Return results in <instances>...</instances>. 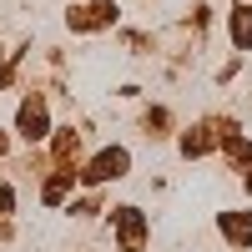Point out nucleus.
<instances>
[{
  "label": "nucleus",
  "mask_w": 252,
  "mask_h": 252,
  "mask_svg": "<svg viewBox=\"0 0 252 252\" xmlns=\"http://www.w3.org/2000/svg\"><path fill=\"white\" fill-rule=\"evenodd\" d=\"M232 31H237L242 46H252V10H237V15H232Z\"/></svg>",
  "instance_id": "20e7f679"
},
{
  "label": "nucleus",
  "mask_w": 252,
  "mask_h": 252,
  "mask_svg": "<svg viewBox=\"0 0 252 252\" xmlns=\"http://www.w3.org/2000/svg\"><path fill=\"white\" fill-rule=\"evenodd\" d=\"M111 177H126V152L116 146V152H101L96 166H91V182H111Z\"/></svg>",
  "instance_id": "f257e3e1"
},
{
  "label": "nucleus",
  "mask_w": 252,
  "mask_h": 252,
  "mask_svg": "<svg viewBox=\"0 0 252 252\" xmlns=\"http://www.w3.org/2000/svg\"><path fill=\"white\" fill-rule=\"evenodd\" d=\"M40 126H46V111H40V101H35V106L26 101V106H20V131H26V136H46Z\"/></svg>",
  "instance_id": "7ed1b4c3"
},
{
  "label": "nucleus",
  "mask_w": 252,
  "mask_h": 252,
  "mask_svg": "<svg viewBox=\"0 0 252 252\" xmlns=\"http://www.w3.org/2000/svg\"><path fill=\"white\" fill-rule=\"evenodd\" d=\"M222 232L232 242H242V247H252V212H227L222 217Z\"/></svg>",
  "instance_id": "f03ea898"
}]
</instances>
